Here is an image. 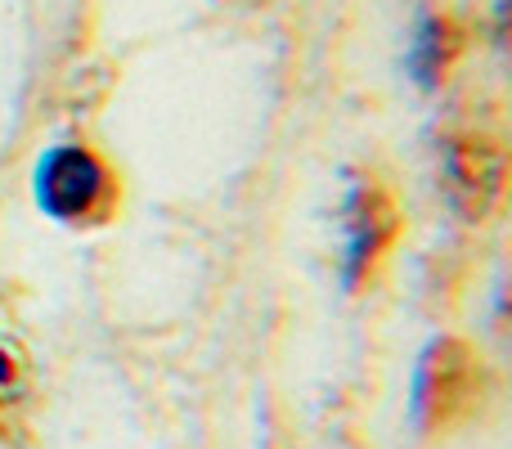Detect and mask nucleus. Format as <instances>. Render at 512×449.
Returning <instances> with one entry per match:
<instances>
[{
	"label": "nucleus",
	"mask_w": 512,
	"mask_h": 449,
	"mask_svg": "<svg viewBox=\"0 0 512 449\" xmlns=\"http://www.w3.org/2000/svg\"><path fill=\"white\" fill-rule=\"evenodd\" d=\"M104 198H108L104 167L95 162V153L77 149V144L50 149L41 158V167H36V203L54 221H90Z\"/></svg>",
	"instance_id": "1"
},
{
	"label": "nucleus",
	"mask_w": 512,
	"mask_h": 449,
	"mask_svg": "<svg viewBox=\"0 0 512 449\" xmlns=\"http://www.w3.org/2000/svg\"><path fill=\"white\" fill-rule=\"evenodd\" d=\"M468 355L454 351V346H441L432 351V360L423 364V378H418V414L432 418V423H445L454 409H463L468 400Z\"/></svg>",
	"instance_id": "2"
},
{
	"label": "nucleus",
	"mask_w": 512,
	"mask_h": 449,
	"mask_svg": "<svg viewBox=\"0 0 512 449\" xmlns=\"http://www.w3.org/2000/svg\"><path fill=\"white\" fill-rule=\"evenodd\" d=\"M378 234H382L378 198L360 189V194H351V203H346V265H351V274L378 252Z\"/></svg>",
	"instance_id": "3"
}]
</instances>
